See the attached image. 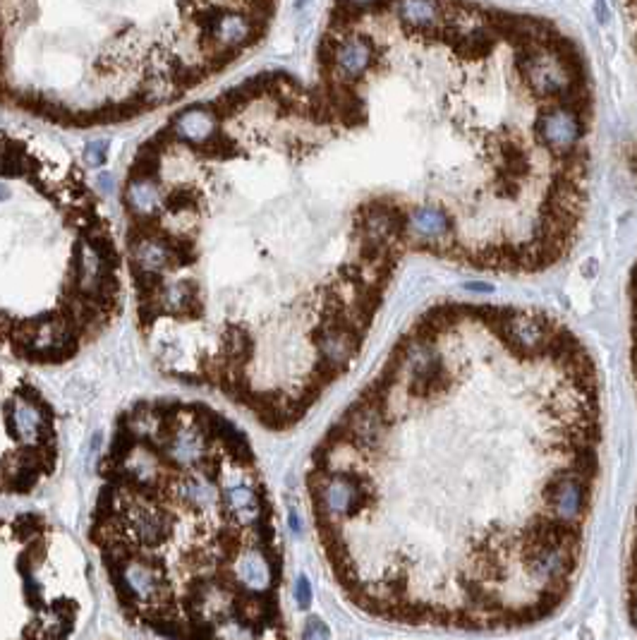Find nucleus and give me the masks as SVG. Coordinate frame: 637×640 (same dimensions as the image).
I'll list each match as a JSON object with an SVG mask.
<instances>
[{
	"mask_svg": "<svg viewBox=\"0 0 637 640\" xmlns=\"http://www.w3.org/2000/svg\"><path fill=\"white\" fill-rule=\"evenodd\" d=\"M628 334H630V365H633V377L637 388V262L633 272H630V283H628ZM626 590H628L630 619L637 626V506H635L633 535H630V549H628Z\"/></svg>",
	"mask_w": 637,
	"mask_h": 640,
	"instance_id": "obj_5",
	"label": "nucleus"
},
{
	"mask_svg": "<svg viewBox=\"0 0 637 640\" xmlns=\"http://www.w3.org/2000/svg\"><path fill=\"white\" fill-rule=\"evenodd\" d=\"M3 549V640H68L89 604L82 549L38 513L5 523Z\"/></svg>",
	"mask_w": 637,
	"mask_h": 640,
	"instance_id": "obj_3",
	"label": "nucleus"
},
{
	"mask_svg": "<svg viewBox=\"0 0 637 640\" xmlns=\"http://www.w3.org/2000/svg\"><path fill=\"white\" fill-rule=\"evenodd\" d=\"M120 614L163 640H290L285 557L242 427L187 398L117 415L89 518Z\"/></svg>",
	"mask_w": 637,
	"mask_h": 640,
	"instance_id": "obj_2",
	"label": "nucleus"
},
{
	"mask_svg": "<svg viewBox=\"0 0 637 640\" xmlns=\"http://www.w3.org/2000/svg\"><path fill=\"white\" fill-rule=\"evenodd\" d=\"M601 415L596 362L561 319L429 307L307 460L312 527L340 595L405 629L551 619L582 566Z\"/></svg>",
	"mask_w": 637,
	"mask_h": 640,
	"instance_id": "obj_1",
	"label": "nucleus"
},
{
	"mask_svg": "<svg viewBox=\"0 0 637 640\" xmlns=\"http://www.w3.org/2000/svg\"><path fill=\"white\" fill-rule=\"evenodd\" d=\"M623 12H626V22L630 31V41H633V51L637 58V0H621Z\"/></svg>",
	"mask_w": 637,
	"mask_h": 640,
	"instance_id": "obj_6",
	"label": "nucleus"
},
{
	"mask_svg": "<svg viewBox=\"0 0 637 640\" xmlns=\"http://www.w3.org/2000/svg\"><path fill=\"white\" fill-rule=\"evenodd\" d=\"M58 460L56 413L29 381L5 379L3 487L29 494L53 473Z\"/></svg>",
	"mask_w": 637,
	"mask_h": 640,
	"instance_id": "obj_4",
	"label": "nucleus"
}]
</instances>
